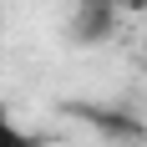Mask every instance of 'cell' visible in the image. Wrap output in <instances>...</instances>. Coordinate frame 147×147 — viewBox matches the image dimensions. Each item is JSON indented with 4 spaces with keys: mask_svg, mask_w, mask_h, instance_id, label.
Returning <instances> with one entry per match:
<instances>
[{
    "mask_svg": "<svg viewBox=\"0 0 147 147\" xmlns=\"http://www.w3.org/2000/svg\"><path fill=\"white\" fill-rule=\"evenodd\" d=\"M112 30H117V0H76V10H71L76 46H102Z\"/></svg>",
    "mask_w": 147,
    "mask_h": 147,
    "instance_id": "6da1fadb",
    "label": "cell"
},
{
    "mask_svg": "<svg viewBox=\"0 0 147 147\" xmlns=\"http://www.w3.org/2000/svg\"><path fill=\"white\" fill-rule=\"evenodd\" d=\"M0 147H46V142L30 132V127H20V117L0 102Z\"/></svg>",
    "mask_w": 147,
    "mask_h": 147,
    "instance_id": "7a4b0ae2",
    "label": "cell"
},
{
    "mask_svg": "<svg viewBox=\"0 0 147 147\" xmlns=\"http://www.w3.org/2000/svg\"><path fill=\"white\" fill-rule=\"evenodd\" d=\"M117 10H147V0H117Z\"/></svg>",
    "mask_w": 147,
    "mask_h": 147,
    "instance_id": "3957f363",
    "label": "cell"
},
{
    "mask_svg": "<svg viewBox=\"0 0 147 147\" xmlns=\"http://www.w3.org/2000/svg\"><path fill=\"white\" fill-rule=\"evenodd\" d=\"M117 147H147V142H117Z\"/></svg>",
    "mask_w": 147,
    "mask_h": 147,
    "instance_id": "277c9868",
    "label": "cell"
}]
</instances>
